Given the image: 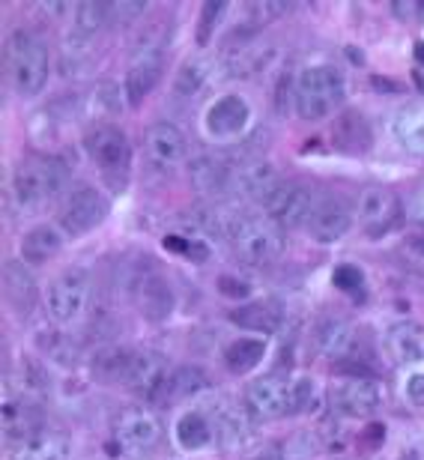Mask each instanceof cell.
Here are the masks:
<instances>
[{
	"label": "cell",
	"mask_w": 424,
	"mask_h": 460,
	"mask_svg": "<svg viewBox=\"0 0 424 460\" xmlns=\"http://www.w3.org/2000/svg\"><path fill=\"white\" fill-rule=\"evenodd\" d=\"M4 66L9 75V84L15 87V93L36 96L49 81V49L36 33L31 31H15L9 33L6 49H4Z\"/></svg>",
	"instance_id": "1"
},
{
	"label": "cell",
	"mask_w": 424,
	"mask_h": 460,
	"mask_svg": "<svg viewBox=\"0 0 424 460\" xmlns=\"http://www.w3.org/2000/svg\"><path fill=\"white\" fill-rule=\"evenodd\" d=\"M347 93V81L335 66H308L296 75V114L322 119L335 114Z\"/></svg>",
	"instance_id": "2"
},
{
	"label": "cell",
	"mask_w": 424,
	"mask_h": 460,
	"mask_svg": "<svg viewBox=\"0 0 424 460\" xmlns=\"http://www.w3.org/2000/svg\"><path fill=\"white\" fill-rule=\"evenodd\" d=\"M69 173L57 159L31 155L13 173V195L22 207H40L45 200L57 198L66 186Z\"/></svg>",
	"instance_id": "3"
},
{
	"label": "cell",
	"mask_w": 424,
	"mask_h": 460,
	"mask_svg": "<svg viewBox=\"0 0 424 460\" xmlns=\"http://www.w3.org/2000/svg\"><path fill=\"white\" fill-rule=\"evenodd\" d=\"M234 245V254L245 266H266L278 261L284 252V230L272 218L245 216L227 239Z\"/></svg>",
	"instance_id": "4"
},
{
	"label": "cell",
	"mask_w": 424,
	"mask_h": 460,
	"mask_svg": "<svg viewBox=\"0 0 424 460\" xmlns=\"http://www.w3.org/2000/svg\"><path fill=\"white\" fill-rule=\"evenodd\" d=\"M87 302H90L87 270H66L49 284V293H45L49 317L60 326L75 323V320L87 311Z\"/></svg>",
	"instance_id": "5"
},
{
	"label": "cell",
	"mask_w": 424,
	"mask_h": 460,
	"mask_svg": "<svg viewBox=\"0 0 424 460\" xmlns=\"http://www.w3.org/2000/svg\"><path fill=\"white\" fill-rule=\"evenodd\" d=\"M314 207H317V195L308 186H302V182H278L263 198L266 218H272L281 230L302 227V225L308 227L311 216H314Z\"/></svg>",
	"instance_id": "6"
},
{
	"label": "cell",
	"mask_w": 424,
	"mask_h": 460,
	"mask_svg": "<svg viewBox=\"0 0 424 460\" xmlns=\"http://www.w3.org/2000/svg\"><path fill=\"white\" fill-rule=\"evenodd\" d=\"M358 225H362L365 236L383 239L392 230H398L403 225V204L392 189L371 186L362 191L358 198Z\"/></svg>",
	"instance_id": "7"
},
{
	"label": "cell",
	"mask_w": 424,
	"mask_h": 460,
	"mask_svg": "<svg viewBox=\"0 0 424 460\" xmlns=\"http://www.w3.org/2000/svg\"><path fill=\"white\" fill-rule=\"evenodd\" d=\"M84 150L93 159V164L108 177L114 173H128V162H132V144H128L126 132L119 126L99 123L84 135Z\"/></svg>",
	"instance_id": "8"
},
{
	"label": "cell",
	"mask_w": 424,
	"mask_h": 460,
	"mask_svg": "<svg viewBox=\"0 0 424 460\" xmlns=\"http://www.w3.org/2000/svg\"><path fill=\"white\" fill-rule=\"evenodd\" d=\"M108 216V200L93 186H75L60 207V230L69 236H84Z\"/></svg>",
	"instance_id": "9"
},
{
	"label": "cell",
	"mask_w": 424,
	"mask_h": 460,
	"mask_svg": "<svg viewBox=\"0 0 424 460\" xmlns=\"http://www.w3.org/2000/svg\"><path fill=\"white\" fill-rule=\"evenodd\" d=\"M171 365L162 353H135L132 371L126 376V385L137 398L150 403H168L171 401Z\"/></svg>",
	"instance_id": "10"
},
{
	"label": "cell",
	"mask_w": 424,
	"mask_h": 460,
	"mask_svg": "<svg viewBox=\"0 0 424 460\" xmlns=\"http://www.w3.org/2000/svg\"><path fill=\"white\" fill-rule=\"evenodd\" d=\"M114 437L126 452H150L162 443V421L153 410L146 407H128L114 421Z\"/></svg>",
	"instance_id": "11"
},
{
	"label": "cell",
	"mask_w": 424,
	"mask_h": 460,
	"mask_svg": "<svg viewBox=\"0 0 424 460\" xmlns=\"http://www.w3.org/2000/svg\"><path fill=\"white\" fill-rule=\"evenodd\" d=\"M349 227H353V209L344 198L338 195H322L317 198V207H314V216H311L308 222V234L314 243H338V239H344L349 234Z\"/></svg>",
	"instance_id": "12"
},
{
	"label": "cell",
	"mask_w": 424,
	"mask_h": 460,
	"mask_svg": "<svg viewBox=\"0 0 424 460\" xmlns=\"http://www.w3.org/2000/svg\"><path fill=\"white\" fill-rule=\"evenodd\" d=\"M290 380H284L278 374L261 376L248 385L245 392V407L254 419H278L290 412Z\"/></svg>",
	"instance_id": "13"
},
{
	"label": "cell",
	"mask_w": 424,
	"mask_h": 460,
	"mask_svg": "<svg viewBox=\"0 0 424 460\" xmlns=\"http://www.w3.org/2000/svg\"><path fill=\"white\" fill-rule=\"evenodd\" d=\"M331 401H335V410L344 412L349 419H367L371 412L380 410L383 403V392L371 376H349L340 385H335L331 392Z\"/></svg>",
	"instance_id": "14"
},
{
	"label": "cell",
	"mask_w": 424,
	"mask_h": 460,
	"mask_svg": "<svg viewBox=\"0 0 424 460\" xmlns=\"http://www.w3.org/2000/svg\"><path fill=\"white\" fill-rule=\"evenodd\" d=\"M278 171H275L272 162L266 159H243L234 162V171H230V186L227 191H234L236 198H266L269 191L278 186Z\"/></svg>",
	"instance_id": "15"
},
{
	"label": "cell",
	"mask_w": 424,
	"mask_h": 460,
	"mask_svg": "<svg viewBox=\"0 0 424 460\" xmlns=\"http://www.w3.org/2000/svg\"><path fill=\"white\" fill-rule=\"evenodd\" d=\"M162 69H164V51L162 45H146V49L137 54L132 60V66L126 72V81H123V93L132 105H141L146 93L159 84L162 78Z\"/></svg>",
	"instance_id": "16"
},
{
	"label": "cell",
	"mask_w": 424,
	"mask_h": 460,
	"mask_svg": "<svg viewBox=\"0 0 424 460\" xmlns=\"http://www.w3.org/2000/svg\"><path fill=\"white\" fill-rule=\"evenodd\" d=\"M132 296L137 299L141 314L146 320H153V323L168 320L173 314V308H177V299H173L171 284L159 272H144L141 279H137L135 288H132Z\"/></svg>",
	"instance_id": "17"
},
{
	"label": "cell",
	"mask_w": 424,
	"mask_h": 460,
	"mask_svg": "<svg viewBox=\"0 0 424 460\" xmlns=\"http://www.w3.org/2000/svg\"><path fill=\"white\" fill-rule=\"evenodd\" d=\"M189 153V141L182 135V128L173 123H153L146 128V155L153 159L155 168L171 171L177 164L186 162Z\"/></svg>",
	"instance_id": "18"
},
{
	"label": "cell",
	"mask_w": 424,
	"mask_h": 460,
	"mask_svg": "<svg viewBox=\"0 0 424 460\" xmlns=\"http://www.w3.org/2000/svg\"><path fill=\"white\" fill-rule=\"evenodd\" d=\"M204 416L212 419V428L221 430V437L227 443H245L252 434V421H248V407H239L236 401H230L227 394H209Z\"/></svg>",
	"instance_id": "19"
},
{
	"label": "cell",
	"mask_w": 424,
	"mask_h": 460,
	"mask_svg": "<svg viewBox=\"0 0 424 460\" xmlns=\"http://www.w3.org/2000/svg\"><path fill=\"white\" fill-rule=\"evenodd\" d=\"M356 326L349 323L347 317H326L320 320L317 332H314V344L326 358H335V362H349L356 358Z\"/></svg>",
	"instance_id": "20"
},
{
	"label": "cell",
	"mask_w": 424,
	"mask_h": 460,
	"mask_svg": "<svg viewBox=\"0 0 424 460\" xmlns=\"http://www.w3.org/2000/svg\"><path fill=\"white\" fill-rule=\"evenodd\" d=\"M371 141H374V132H371V123L358 114V111H340L335 119H331V144L335 150L340 153H349V155H362L371 150Z\"/></svg>",
	"instance_id": "21"
},
{
	"label": "cell",
	"mask_w": 424,
	"mask_h": 460,
	"mask_svg": "<svg viewBox=\"0 0 424 460\" xmlns=\"http://www.w3.org/2000/svg\"><path fill=\"white\" fill-rule=\"evenodd\" d=\"M248 102L239 96H221L218 102H212L207 111V132L216 141H225V137H236L243 128L248 126Z\"/></svg>",
	"instance_id": "22"
},
{
	"label": "cell",
	"mask_w": 424,
	"mask_h": 460,
	"mask_svg": "<svg viewBox=\"0 0 424 460\" xmlns=\"http://www.w3.org/2000/svg\"><path fill=\"white\" fill-rule=\"evenodd\" d=\"M385 353L398 365L424 362V326L412 323V320H401V323L389 326V332H385Z\"/></svg>",
	"instance_id": "23"
},
{
	"label": "cell",
	"mask_w": 424,
	"mask_h": 460,
	"mask_svg": "<svg viewBox=\"0 0 424 460\" xmlns=\"http://www.w3.org/2000/svg\"><path fill=\"white\" fill-rule=\"evenodd\" d=\"M230 320L239 329H248V332H278L281 320H284V308L278 299H254L245 302L243 308L230 311Z\"/></svg>",
	"instance_id": "24"
},
{
	"label": "cell",
	"mask_w": 424,
	"mask_h": 460,
	"mask_svg": "<svg viewBox=\"0 0 424 460\" xmlns=\"http://www.w3.org/2000/svg\"><path fill=\"white\" fill-rule=\"evenodd\" d=\"M4 293H6V302L18 311V314L33 311L40 290H36V281H33L31 270L24 266V261H9L4 266Z\"/></svg>",
	"instance_id": "25"
},
{
	"label": "cell",
	"mask_w": 424,
	"mask_h": 460,
	"mask_svg": "<svg viewBox=\"0 0 424 460\" xmlns=\"http://www.w3.org/2000/svg\"><path fill=\"white\" fill-rule=\"evenodd\" d=\"M69 452V439L60 430H40L13 448L9 460H63Z\"/></svg>",
	"instance_id": "26"
},
{
	"label": "cell",
	"mask_w": 424,
	"mask_h": 460,
	"mask_svg": "<svg viewBox=\"0 0 424 460\" xmlns=\"http://www.w3.org/2000/svg\"><path fill=\"white\" fill-rule=\"evenodd\" d=\"M40 425H42V419L33 403H22V401L4 403V437L13 446L40 434Z\"/></svg>",
	"instance_id": "27"
},
{
	"label": "cell",
	"mask_w": 424,
	"mask_h": 460,
	"mask_svg": "<svg viewBox=\"0 0 424 460\" xmlns=\"http://www.w3.org/2000/svg\"><path fill=\"white\" fill-rule=\"evenodd\" d=\"M272 58H275V45H261L248 36L245 42H239L230 49L227 63H230V69H234V75L245 78V75H257V72H263L272 63Z\"/></svg>",
	"instance_id": "28"
},
{
	"label": "cell",
	"mask_w": 424,
	"mask_h": 460,
	"mask_svg": "<svg viewBox=\"0 0 424 460\" xmlns=\"http://www.w3.org/2000/svg\"><path fill=\"white\" fill-rule=\"evenodd\" d=\"M230 171H234V162L230 159H212V155H200L189 164V177L191 186L198 191H227L230 186Z\"/></svg>",
	"instance_id": "29"
},
{
	"label": "cell",
	"mask_w": 424,
	"mask_h": 460,
	"mask_svg": "<svg viewBox=\"0 0 424 460\" xmlns=\"http://www.w3.org/2000/svg\"><path fill=\"white\" fill-rule=\"evenodd\" d=\"M63 248V234L54 225H40L22 236V261L24 263H49Z\"/></svg>",
	"instance_id": "30"
},
{
	"label": "cell",
	"mask_w": 424,
	"mask_h": 460,
	"mask_svg": "<svg viewBox=\"0 0 424 460\" xmlns=\"http://www.w3.org/2000/svg\"><path fill=\"white\" fill-rule=\"evenodd\" d=\"M132 362H135V353H128L123 347L105 344L96 349L93 362H90V371L102 383H126L128 371H132Z\"/></svg>",
	"instance_id": "31"
},
{
	"label": "cell",
	"mask_w": 424,
	"mask_h": 460,
	"mask_svg": "<svg viewBox=\"0 0 424 460\" xmlns=\"http://www.w3.org/2000/svg\"><path fill=\"white\" fill-rule=\"evenodd\" d=\"M394 135L412 153H424V99L403 105L394 119Z\"/></svg>",
	"instance_id": "32"
},
{
	"label": "cell",
	"mask_w": 424,
	"mask_h": 460,
	"mask_svg": "<svg viewBox=\"0 0 424 460\" xmlns=\"http://www.w3.org/2000/svg\"><path fill=\"white\" fill-rule=\"evenodd\" d=\"M36 347H40L42 356H49L60 367H75L81 362V347L66 332H40L36 335Z\"/></svg>",
	"instance_id": "33"
},
{
	"label": "cell",
	"mask_w": 424,
	"mask_h": 460,
	"mask_svg": "<svg viewBox=\"0 0 424 460\" xmlns=\"http://www.w3.org/2000/svg\"><path fill=\"white\" fill-rule=\"evenodd\" d=\"M263 356H266V341H261V338H236L225 349V365L234 374H248L252 367L263 362Z\"/></svg>",
	"instance_id": "34"
},
{
	"label": "cell",
	"mask_w": 424,
	"mask_h": 460,
	"mask_svg": "<svg viewBox=\"0 0 424 460\" xmlns=\"http://www.w3.org/2000/svg\"><path fill=\"white\" fill-rule=\"evenodd\" d=\"M177 439L182 448H189V452L207 448L212 443V421L200 410L186 412V416H180V421H177Z\"/></svg>",
	"instance_id": "35"
},
{
	"label": "cell",
	"mask_w": 424,
	"mask_h": 460,
	"mask_svg": "<svg viewBox=\"0 0 424 460\" xmlns=\"http://www.w3.org/2000/svg\"><path fill=\"white\" fill-rule=\"evenodd\" d=\"M108 18V4H78L75 6V22H72V36L69 42H84L102 31Z\"/></svg>",
	"instance_id": "36"
},
{
	"label": "cell",
	"mask_w": 424,
	"mask_h": 460,
	"mask_svg": "<svg viewBox=\"0 0 424 460\" xmlns=\"http://www.w3.org/2000/svg\"><path fill=\"white\" fill-rule=\"evenodd\" d=\"M207 78H209V63L191 58L177 69L173 90H177V96H198L207 87Z\"/></svg>",
	"instance_id": "37"
},
{
	"label": "cell",
	"mask_w": 424,
	"mask_h": 460,
	"mask_svg": "<svg viewBox=\"0 0 424 460\" xmlns=\"http://www.w3.org/2000/svg\"><path fill=\"white\" fill-rule=\"evenodd\" d=\"M207 385H209V380H207L204 367L182 365L171 376V398H198V394L207 392Z\"/></svg>",
	"instance_id": "38"
},
{
	"label": "cell",
	"mask_w": 424,
	"mask_h": 460,
	"mask_svg": "<svg viewBox=\"0 0 424 460\" xmlns=\"http://www.w3.org/2000/svg\"><path fill=\"white\" fill-rule=\"evenodd\" d=\"M335 288L344 290L347 296H353L356 302H362L365 299V275H362V270H358V266H349V263L338 266V270H335Z\"/></svg>",
	"instance_id": "39"
},
{
	"label": "cell",
	"mask_w": 424,
	"mask_h": 460,
	"mask_svg": "<svg viewBox=\"0 0 424 460\" xmlns=\"http://www.w3.org/2000/svg\"><path fill=\"white\" fill-rule=\"evenodd\" d=\"M164 248L186 254L191 263H207V257H209V245L204 239H195V236H168L164 239Z\"/></svg>",
	"instance_id": "40"
},
{
	"label": "cell",
	"mask_w": 424,
	"mask_h": 460,
	"mask_svg": "<svg viewBox=\"0 0 424 460\" xmlns=\"http://www.w3.org/2000/svg\"><path fill=\"white\" fill-rule=\"evenodd\" d=\"M317 401V392H314V383L308 380V376H299V380H293L290 385V412L296 416V412H305L311 410V403Z\"/></svg>",
	"instance_id": "41"
},
{
	"label": "cell",
	"mask_w": 424,
	"mask_h": 460,
	"mask_svg": "<svg viewBox=\"0 0 424 460\" xmlns=\"http://www.w3.org/2000/svg\"><path fill=\"white\" fill-rule=\"evenodd\" d=\"M225 4L221 0H209L200 9V27H198V45H207L212 40V31H216V24L221 22V15H225Z\"/></svg>",
	"instance_id": "42"
},
{
	"label": "cell",
	"mask_w": 424,
	"mask_h": 460,
	"mask_svg": "<svg viewBox=\"0 0 424 460\" xmlns=\"http://www.w3.org/2000/svg\"><path fill=\"white\" fill-rule=\"evenodd\" d=\"M293 108H296V81L293 75H281L278 87H275V111L287 117Z\"/></svg>",
	"instance_id": "43"
},
{
	"label": "cell",
	"mask_w": 424,
	"mask_h": 460,
	"mask_svg": "<svg viewBox=\"0 0 424 460\" xmlns=\"http://www.w3.org/2000/svg\"><path fill=\"white\" fill-rule=\"evenodd\" d=\"M24 385L27 389H31V394H49V374H45V367L40 365V362H31V358H27L24 362Z\"/></svg>",
	"instance_id": "44"
},
{
	"label": "cell",
	"mask_w": 424,
	"mask_h": 460,
	"mask_svg": "<svg viewBox=\"0 0 424 460\" xmlns=\"http://www.w3.org/2000/svg\"><path fill=\"white\" fill-rule=\"evenodd\" d=\"M146 4H135V0H126V4H108V18L117 24H128L135 15H141Z\"/></svg>",
	"instance_id": "45"
},
{
	"label": "cell",
	"mask_w": 424,
	"mask_h": 460,
	"mask_svg": "<svg viewBox=\"0 0 424 460\" xmlns=\"http://www.w3.org/2000/svg\"><path fill=\"white\" fill-rule=\"evenodd\" d=\"M218 293H221V296H230V299H248L252 288H248L245 281L234 279V275H221V279H218Z\"/></svg>",
	"instance_id": "46"
},
{
	"label": "cell",
	"mask_w": 424,
	"mask_h": 460,
	"mask_svg": "<svg viewBox=\"0 0 424 460\" xmlns=\"http://www.w3.org/2000/svg\"><path fill=\"white\" fill-rule=\"evenodd\" d=\"M252 13H254V24H266L275 15L287 13V4H252Z\"/></svg>",
	"instance_id": "47"
},
{
	"label": "cell",
	"mask_w": 424,
	"mask_h": 460,
	"mask_svg": "<svg viewBox=\"0 0 424 460\" xmlns=\"http://www.w3.org/2000/svg\"><path fill=\"white\" fill-rule=\"evenodd\" d=\"M407 394L412 403L424 407V374H412V380L407 383Z\"/></svg>",
	"instance_id": "48"
},
{
	"label": "cell",
	"mask_w": 424,
	"mask_h": 460,
	"mask_svg": "<svg viewBox=\"0 0 424 460\" xmlns=\"http://www.w3.org/2000/svg\"><path fill=\"white\" fill-rule=\"evenodd\" d=\"M419 6H421V0H407V4H392L394 15H401L403 22H412V18L419 15Z\"/></svg>",
	"instance_id": "49"
},
{
	"label": "cell",
	"mask_w": 424,
	"mask_h": 460,
	"mask_svg": "<svg viewBox=\"0 0 424 460\" xmlns=\"http://www.w3.org/2000/svg\"><path fill=\"white\" fill-rule=\"evenodd\" d=\"M412 252H419V254H424V234H419V236H412L410 243H407Z\"/></svg>",
	"instance_id": "50"
},
{
	"label": "cell",
	"mask_w": 424,
	"mask_h": 460,
	"mask_svg": "<svg viewBox=\"0 0 424 460\" xmlns=\"http://www.w3.org/2000/svg\"><path fill=\"white\" fill-rule=\"evenodd\" d=\"M401 460H421V457H419V455H412V452H410V455H403Z\"/></svg>",
	"instance_id": "51"
},
{
	"label": "cell",
	"mask_w": 424,
	"mask_h": 460,
	"mask_svg": "<svg viewBox=\"0 0 424 460\" xmlns=\"http://www.w3.org/2000/svg\"><path fill=\"white\" fill-rule=\"evenodd\" d=\"M419 18H421V22H424V0H421V6H419Z\"/></svg>",
	"instance_id": "52"
}]
</instances>
